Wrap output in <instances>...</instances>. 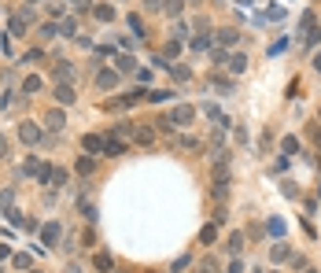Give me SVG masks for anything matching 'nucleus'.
<instances>
[{
	"label": "nucleus",
	"instance_id": "9d476101",
	"mask_svg": "<svg viewBox=\"0 0 321 273\" xmlns=\"http://www.w3.org/2000/svg\"><path fill=\"white\" fill-rule=\"evenodd\" d=\"M203 115L211 118V122H218V126H221V129H229V118H225V115H221V111H218V107H214V104H207V107H203Z\"/></svg>",
	"mask_w": 321,
	"mask_h": 273
},
{
	"label": "nucleus",
	"instance_id": "4be33fe9",
	"mask_svg": "<svg viewBox=\"0 0 321 273\" xmlns=\"http://www.w3.org/2000/svg\"><path fill=\"white\" fill-rule=\"evenodd\" d=\"M96 19H100V22H111V19H115V8H107V4H100V8H96Z\"/></svg>",
	"mask_w": 321,
	"mask_h": 273
},
{
	"label": "nucleus",
	"instance_id": "6e6552de",
	"mask_svg": "<svg viewBox=\"0 0 321 273\" xmlns=\"http://www.w3.org/2000/svg\"><path fill=\"white\" fill-rule=\"evenodd\" d=\"M56 78H60L63 85L74 82V63H67V59H63V63H56Z\"/></svg>",
	"mask_w": 321,
	"mask_h": 273
},
{
	"label": "nucleus",
	"instance_id": "72a5a7b5",
	"mask_svg": "<svg viewBox=\"0 0 321 273\" xmlns=\"http://www.w3.org/2000/svg\"><path fill=\"white\" fill-rule=\"evenodd\" d=\"M74 30H78L74 19H63V22H60V33H74Z\"/></svg>",
	"mask_w": 321,
	"mask_h": 273
},
{
	"label": "nucleus",
	"instance_id": "4c0bfd02",
	"mask_svg": "<svg viewBox=\"0 0 321 273\" xmlns=\"http://www.w3.org/2000/svg\"><path fill=\"white\" fill-rule=\"evenodd\" d=\"M240 270H244V266H240L237 258H233V262H229V270H225V273H240Z\"/></svg>",
	"mask_w": 321,
	"mask_h": 273
},
{
	"label": "nucleus",
	"instance_id": "c9c22d12",
	"mask_svg": "<svg viewBox=\"0 0 321 273\" xmlns=\"http://www.w3.org/2000/svg\"><path fill=\"white\" fill-rule=\"evenodd\" d=\"M15 266L19 270H30V255H15Z\"/></svg>",
	"mask_w": 321,
	"mask_h": 273
},
{
	"label": "nucleus",
	"instance_id": "2eb2a0df",
	"mask_svg": "<svg viewBox=\"0 0 321 273\" xmlns=\"http://www.w3.org/2000/svg\"><path fill=\"white\" fill-rule=\"evenodd\" d=\"M229 70H233V74H244V70H247V59L240 56V52H237V56H229Z\"/></svg>",
	"mask_w": 321,
	"mask_h": 273
},
{
	"label": "nucleus",
	"instance_id": "c756f323",
	"mask_svg": "<svg viewBox=\"0 0 321 273\" xmlns=\"http://www.w3.org/2000/svg\"><path fill=\"white\" fill-rule=\"evenodd\" d=\"M63 181H67V170H52V185H56V189H60Z\"/></svg>",
	"mask_w": 321,
	"mask_h": 273
},
{
	"label": "nucleus",
	"instance_id": "423d86ee",
	"mask_svg": "<svg viewBox=\"0 0 321 273\" xmlns=\"http://www.w3.org/2000/svg\"><path fill=\"white\" fill-rule=\"evenodd\" d=\"M270 258H273V262H288V258H292V248H288V244H273V248H270Z\"/></svg>",
	"mask_w": 321,
	"mask_h": 273
},
{
	"label": "nucleus",
	"instance_id": "b1692460",
	"mask_svg": "<svg viewBox=\"0 0 321 273\" xmlns=\"http://www.w3.org/2000/svg\"><path fill=\"white\" fill-rule=\"evenodd\" d=\"M174 96V92H166V89H155V92H148V100H152V104H162V100H170Z\"/></svg>",
	"mask_w": 321,
	"mask_h": 273
},
{
	"label": "nucleus",
	"instance_id": "0eeeda50",
	"mask_svg": "<svg viewBox=\"0 0 321 273\" xmlns=\"http://www.w3.org/2000/svg\"><path fill=\"white\" fill-rule=\"evenodd\" d=\"M103 151H107V155H122V151H126V144L111 133V137H103Z\"/></svg>",
	"mask_w": 321,
	"mask_h": 273
},
{
	"label": "nucleus",
	"instance_id": "f257e3e1",
	"mask_svg": "<svg viewBox=\"0 0 321 273\" xmlns=\"http://www.w3.org/2000/svg\"><path fill=\"white\" fill-rule=\"evenodd\" d=\"M37 232H41V244H44V248H56V240H60V225H56V222H48V225H41V229H37Z\"/></svg>",
	"mask_w": 321,
	"mask_h": 273
},
{
	"label": "nucleus",
	"instance_id": "79ce46f5",
	"mask_svg": "<svg viewBox=\"0 0 321 273\" xmlns=\"http://www.w3.org/2000/svg\"><path fill=\"white\" fill-rule=\"evenodd\" d=\"M26 4H34V0H26Z\"/></svg>",
	"mask_w": 321,
	"mask_h": 273
},
{
	"label": "nucleus",
	"instance_id": "412c9836",
	"mask_svg": "<svg viewBox=\"0 0 321 273\" xmlns=\"http://www.w3.org/2000/svg\"><path fill=\"white\" fill-rule=\"evenodd\" d=\"M37 89H41V78H37V74H30V78L22 82V92H37Z\"/></svg>",
	"mask_w": 321,
	"mask_h": 273
},
{
	"label": "nucleus",
	"instance_id": "e433bc0d",
	"mask_svg": "<svg viewBox=\"0 0 321 273\" xmlns=\"http://www.w3.org/2000/svg\"><path fill=\"white\" fill-rule=\"evenodd\" d=\"M188 262H192V258H188V255H181V258H178V262H174V273H181V270H185V266H188Z\"/></svg>",
	"mask_w": 321,
	"mask_h": 273
},
{
	"label": "nucleus",
	"instance_id": "7c9ffc66",
	"mask_svg": "<svg viewBox=\"0 0 321 273\" xmlns=\"http://www.w3.org/2000/svg\"><path fill=\"white\" fill-rule=\"evenodd\" d=\"M211 82H214V89H221V92H233V85H229L225 78H211Z\"/></svg>",
	"mask_w": 321,
	"mask_h": 273
},
{
	"label": "nucleus",
	"instance_id": "4468645a",
	"mask_svg": "<svg viewBox=\"0 0 321 273\" xmlns=\"http://www.w3.org/2000/svg\"><path fill=\"white\" fill-rule=\"evenodd\" d=\"M56 100H60V104H63V107H67V104H74V89H70V85H60V89H56Z\"/></svg>",
	"mask_w": 321,
	"mask_h": 273
},
{
	"label": "nucleus",
	"instance_id": "9b49d317",
	"mask_svg": "<svg viewBox=\"0 0 321 273\" xmlns=\"http://www.w3.org/2000/svg\"><path fill=\"white\" fill-rule=\"evenodd\" d=\"M225 248H229V255L237 258L240 251H244V232H233V236H229V240H225Z\"/></svg>",
	"mask_w": 321,
	"mask_h": 273
},
{
	"label": "nucleus",
	"instance_id": "473e14b6",
	"mask_svg": "<svg viewBox=\"0 0 321 273\" xmlns=\"http://www.w3.org/2000/svg\"><path fill=\"white\" fill-rule=\"evenodd\" d=\"M266 19H273V22H277V19H284V8H277V4H273V8L266 11Z\"/></svg>",
	"mask_w": 321,
	"mask_h": 273
},
{
	"label": "nucleus",
	"instance_id": "58836bf2",
	"mask_svg": "<svg viewBox=\"0 0 321 273\" xmlns=\"http://www.w3.org/2000/svg\"><path fill=\"white\" fill-rule=\"evenodd\" d=\"M148 8H155V11H162V0H144Z\"/></svg>",
	"mask_w": 321,
	"mask_h": 273
},
{
	"label": "nucleus",
	"instance_id": "39448f33",
	"mask_svg": "<svg viewBox=\"0 0 321 273\" xmlns=\"http://www.w3.org/2000/svg\"><path fill=\"white\" fill-rule=\"evenodd\" d=\"M44 122H48V129H52V133H60L63 126H67V115H63V111H56V107H52V111H48V118H44Z\"/></svg>",
	"mask_w": 321,
	"mask_h": 273
},
{
	"label": "nucleus",
	"instance_id": "7ed1b4c3",
	"mask_svg": "<svg viewBox=\"0 0 321 273\" xmlns=\"http://www.w3.org/2000/svg\"><path fill=\"white\" fill-rule=\"evenodd\" d=\"M81 151H89V155H100V151H103V137H96V133H85V137H81Z\"/></svg>",
	"mask_w": 321,
	"mask_h": 273
},
{
	"label": "nucleus",
	"instance_id": "cd10ccee",
	"mask_svg": "<svg viewBox=\"0 0 321 273\" xmlns=\"http://www.w3.org/2000/svg\"><path fill=\"white\" fill-rule=\"evenodd\" d=\"M26 30V15H15L11 19V33H22Z\"/></svg>",
	"mask_w": 321,
	"mask_h": 273
},
{
	"label": "nucleus",
	"instance_id": "c85d7f7f",
	"mask_svg": "<svg viewBox=\"0 0 321 273\" xmlns=\"http://www.w3.org/2000/svg\"><path fill=\"white\" fill-rule=\"evenodd\" d=\"M296 148H299V144H296V137H284V141H281V151H288V155H292Z\"/></svg>",
	"mask_w": 321,
	"mask_h": 273
},
{
	"label": "nucleus",
	"instance_id": "f704fd0d",
	"mask_svg": "<svg viewBox=\"0 0 321 273\" xmlns=\"http://www.w3.org/2000/svg\"><path fill=\"white\" fill-rule=\"evenodd\" d=\"M122 48H137V33H126V37H122Z\"/></svg>",
	"mask_w": 321,
	"mask_h": 273
},
{
	"label": "nucleus",
	"instance_id": "6ab92c4d",
	"mask_svg": "<svg viewBox=\"0 0 321 273\" xmlns=\"http://www.w3.org/2000/svg\"><path fill=\"white\" fill-rule=\"evenodd\" d=\"M266 229H270V236H284V222H281V218H270Z\"/></svg>",
	"mask_w": 321,
	"mask_h": 273
},
{
	"label": "nucleus",
	"instance_id": "aec40b11",
	"mask_svg": "<svg viewBox=\"0 0 321 273\" xmlns=\"http://www.w3.org/2000/svg\"><path fill=\"white\" fill-rule=\"evenodd\" d=\"M11 203H15V189L0 192V210H11Z\"/></svg>",
	"mask_w": 321,
	"mask_h": 273
},
{
	"label": "nucleus",
	"instance_id": "a19ab883",
	"mask_svg": "<svg viewBox=\"0 0 321 273\" xmlns=\"http://www.w3.org/2000/svg\"><path fill=\"white\" fill-rule=\"evenodd\" d=\"M314 70H321V56H314Z\"/></svg>",
	"mask_w": 321,
	"mask_h": 273
},
{
	"label": "nucleus",
	"instance_id": "2f4dec72",
	"mask_svg": "<svg viewBox=\"0 0 321 273\" xmlns=\"http://www.w3.org/2000/svg\"><path fill=\"white\" fill-rule=\"evenodd\" d=\"M181 148H188V151H196V148H200V141H196V137H181Z\"/></svg>",
	"mask_w": 321,
	"mask_h": 273
},
{
	"label": "nucleus",
	"instance_id": "5701e85b",
	"mask_svg": "<svg viewBox=\"0 0 321 273\" xmlns=\"http://www.w3.org/2000/svg\"><path fill=\"white\" fill-rule=\"evenodd\" d=\"M170 74L178 78V82H188V78H192V70H188V66H170Z\"/></svg>",
	"mask_w": 321,
	"mask_h": 273
},
{
	"label": "nucleus",
	"instance_id": "a211bd4d",
	"mask_svg": "<svg viewBox=\"0 0 321 273\" xmlns=\"http://www.w3.org/2000/svg\"><path fill=\"white\" fill-rule=\"evenodd\" d=\"M129 133H133V137H137L140 144H148V141H152V129H148V126H133Z\"/></svg>",
	"mask_w": 321,
	"mask_h": 273
},
{
	"label": "nucleus",
	"instance_id": "dca6fc26",
	"mask_svg": "<svg viewBox=\"0 0 321 273\" xmlns=\"http://www.w3.org/2000/svg\"><path fill=\"white\" fill-rule=\"evenodd\" d=\"M93 266H96V270H103V273H111V270H115V262H111V255H103V251H100V255L93 258Z\"/></svg>",
	"mask_w": 321,
	"mask_h": 273
},
{
	"label": "nucleus",
	"instance_id": "a878e982",
	"mask_svg": "<svg viewBox=\"0 0 321 273\" xmlns=\"http://www.w3.org/2000/svg\"><path fill=\"white\" fill-rule=\"evenodd\" d=\"M214 236H218V229H214V225H203V232H200V240H203V244H211V240H214Z\"/></svg>",
	"mask_w": 321,
	"mask_h": 273
},
{
	"label": "nucleus",
	"instance_id": "ea45409f",
	"mask_svg": "<svg viewBox=\"0 0 321 273\" xmlns=\"http://www.w3.org/2000/svg\"><path fill=\"white\" fill-rule=\"evenodd\" d=\"M8 155V141H4V137H0V159Z\"/></svg>",
	"mask_w": 321,
	"mask_h": 273
},
{
	"label": "nucleus",
	"instance_id": "ddd939ff",
	"mask_svg": "<svg viewBox=\"0 0 321 273\" xmlns=\"http://www.w3.org/2000/svg\"><path fill=\"white\" fill-rule=\"evenodd\" d=\"M93 166H96V159L93 155H81V159H78V163H74V170H78V174H93Z\"/></svg>",
	"mask_w": 321,
	"mask_h": 273
},
{
	"label": "nucleus",
	"instance_id": "f03ea898",
	"mask_svg": "<svg viewBox=\"0 0 321 273\" xmlns=\"http://www.w3.org/2000/svg\"><path fill=\"white\" fill-rule=\"evenodd\" d=\"M170 118H174V126H188V122L196 118V107H188V104H178Z\"/></svg>",
	"mask_w": 321,
	"mask_h": 273
},
{
	"label": "nucleus",
	"instance_id": "c03bdc74",
	"mask_svg": "<svg viewBox=\"0 0 321 273\" xmlns=\"http://www.w3.org/2000/svg\"><path fill=\"white\" fill-rule=\"evenodd\" d=\"M306 273H310V270H306Z\"/></svg>",
	"mask_w": 321,
	"mask_h": 273
},
{
	"label": "nucleus",
	"instance_id": "393cba45",
	"mask_svg": "<svg viewBox=\"0 0 321 273\" xmlns=\"http://www.w3.org/2000/svg\"><path fill=\"white\" fill-rule=\"evenodd\" d=\"M129 30L140 37V33H144V19H140V15H129Z\"/></svg>",
	"mask_w": 321,
	"mask_h": 273
},
{
	"label": "nucleus",
	"instance_id": "f3484780",
	"mask_svg": "<svg viewBox=\"0 0 321 273\" xmlns=\"http://www.w3.org/2000/svg\"><path fill=\"white\" fill-rule=\"evenodd\" d=\"M119 74H129V70H137V63H133V56H119Z\"/></svg>",
	"mask_w": 321,
	"mask_h": 273
},
{
	"label": "nucleus",
	"instance_id": "f8f14e48",
	"mask_svg": "<svg viewBox=\"0 0 321 273\" xmlns=\"http://www.w3.org/2000/svg\"><path fill=\"white\" fill-rule=\"evenodd\" d=\"M96 82H100V89H111V85H119V70H100Z\"/></svg>",
	"mask_w": 321,
	"mask_h": 273
},
{
	"label": "nucleus",
	"instance_id": "20e7f679",
	"mask_svg": "<svg viewBox=\"0 0 321 273\" xmlns=\"http://www.w3.org/2000/svg\"><path fill=\"white\" fill-rule=\"evenodd\" d=\"M19 137H22L26 144H37V141H41V129H37L34 122H22V126H19Z\"/></svg>",
	"mask_w": 321,
	"mask_h": 273
},
{
	"label": "nucleus",
	"instance_id": "bb28decb",
	"mask_svg": "<svg viewBox=\"0 0 321 273\" xmlns=\"http://www.w3.org/2000/svg\"><path fill=\"white\" fill-rule=\"evenodd\" d=\"M192 48H196V52L211 48V37H207V33H200V37H196V41H192Z\"/></svg>",
	"mask_w": 321,
	"mask_h": 273
},
{
	"label": "nucleus",
	"instance_id": "37998d69",
	"mask_svg": "<svg viewBox=\"0 0 321 273\" xmlns=\"http://www.w3.org/2000/svg\"><path fill=\"white\" fill-rule=\"evenodd\" d=\"M74 4H81V0H74Z\"/></svg>",
	"mask_w": 321,
	"mask_h": 273
},
{
	"label": "nucleus",
	"instance_id": "1a4fd4ad",
	"mask_svg": "<svg viewBox=\"0 0 321 273\" xmlns=\"http://www.w3.org/2000/svg\"><path fill=\"white\" fill-rule=\"evenodd\" d=\"M237 41H240L237 30H229V26H225V30H218V44H221V48H233Z\"/></svg>",
	"mask_w": 321,
	"mask_h": 273
}]
</instances>
